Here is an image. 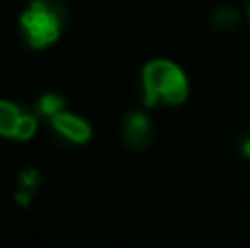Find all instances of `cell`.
I'll return each mask as SVG.
<instances>
[{"label": "cell", "mask_w": 250, "mask_h": 248, "mask_svg": "<svg viewBox=\"0 0 250 248\" xmlns=\"http://www.w3.org/2000/svg\"><path fill=\"white\" fill-rule=\"evenodd\" d=\"M51 127L62 141H68L73 145H86L92 139V127L86 119H82L79 114H73L68 110L55 114L51 119Z\"/></svg>", "instance_id": "cell-5"}, {"label": "cell", "mask_w": 250, "mask_h": 248, "mask_svg": "<svg viewBox=\"0 0 250 248\" xmlns=\"http://www.w3.org/2000/svg\"><path fill=\"white\" fill-rule=\"evenodd\" d=\"M248 16H250V7H248Z\"/></svg>", "instance_id": "cell-11"}, {"label": "cell", "mask_w": 250, "mask_h": 248, "mask_svg": "<svg viewBox=\"0 0 250 248\" xmlns=\"http://www.w3.org/2000/svg\"><path fill=\"white\" fill-rule=\"evenodd\" d=\"M141 97L147 108L180 105L189 97V79L173 62L151 60L141 70Z\"/></svg>", "instance_id": "cell-1"}, {"label": "cell", "mask_w": 250, "mask_h": 248, "mask_svg": "<svg viewBox=\"0 0 250 248\" xmlns=\"http://www.w3.org/2000/svg\"><path fill=\"white\" fill-rule=\"evenodd\" d=\"M13 200L18 202L20 207H31V202H33V191H24V189H18V193L13 196Z\"/></svg>", "instance_id": "cell-9"}, {"label": "cell", "mask_w": 250, "mask_h": 248, "mask_svg": "<svg viewBox=\"0 0 250 248\" xmlns=\"http://www.w3.org/2000/svg\"><path fill=\"white\" fill-rule=\"evenodd\" d=\"M237 22H239V13L235 11L233 7H220L211 16V24L215 26L217 31H222V33L233 31L235 26H237Z\"/></svg>", "instance_id": "cell-7"}, {"label": "cell", "mask_w": 250, "mask_h": 248, "mask_svg": "<svg viewBox=\"0 0 250 248\" xmlns=\"http://www.w3.org/2000/svg\"><path fill=\"white\" fill-rule=\"evenodd\" d=\"M42 185V176L38 169H24L18 174V189H24V191H33Z\"/></svg>", "instance_id": "cell-8"}, {"label": "cell", "mask_w": 250, "mask_h": 248, "mask_svg": "<svg viewBox=\"0 0 250 248\" xmlns=\"http://www.w3.org/2000/svg\"><path fill=\"white\" fill-rule=\"evenodd\" d=\"M239 152L246 158H250V132H246V134L239 139Z\"/></svg>", "instance_id": "cell-10"}, {"label": "cell", "mask_w": 250, "mask_h": 248, "mask_svg": "<svg viewBox=\"0 0 250 248\" xmlns=\"http://www.w3.org/2000/svg\"><path fill=\"white\" fill-rule=\"evenodd\" d=\"M66 110V97L57 95V92H44L35 103V114L44 119H53L55 114L64 112Z\"/></svg>", "instance_id": "cell-6"}, {"label": "cell", "mask_w": 250, "mask_h": 248, "mask_svg": "<svg viewBox=\"0 0 250 248\" xmlns=\"http://www.w3.org/2000/svg\"><path fill=\"white\" fill-rule=\"evenodd\" d=\"M68 11L60 0H29L20 13V31L24 42L35 51L48 48L62 38Z\"/></svg>", "instance_id": "cell-2"}, {"label": "cell", "mask_w": 250, "mask_h": 248, "mask_svg": "<svg viewBox=\"0 0 250 248\" xmlns=\"http://www.w3.org/2000/svg\"><path fill=\"white\" fill-rule=\"evenodd\" d=\"M38 132V114L26 112L18 103L0 99V136L13 141H29Z\"/></svg>", "instance_id": "cell-3"}, {"label": "cell", "mask_w": 250, "mask_h": 248, "mask_svg": "<svg viewBox=\"0 0 250 248\" xmlns=\"http://www.w3.org/2000/svg\"><path fill=\"white\" fill-rule=\"evenodd\" d=\"M121 139L129 149H145L154 141V123L141 110H132L121 121Z\"/></svg>", "instance_id": "cell-4"}]
</instances>
